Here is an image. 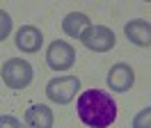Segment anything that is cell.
<instances>
[{"label":"cell","instance_id":"cell-1","mask_svg":"<svg viewBox=\"0 0 151 128\" xmlns=\"http://www.w3.org/2000/svg\"><path fill=\"white\" fill-rule=\"evenodd\" d=\"M78 119L89 128H108L117 119V103L105 89H87L76 101Z\"/></svg>","mask_w":151,"mask_h":128},{"label":"cell","instance_id":"cell-2","mask_svg":"<svg viewBox=\"0 0 151 128\" xmlns=\"http://www.w3.org/2000/svg\"><path fill=\"white\" fill-rule=\"evenodd\" d=\"M35 78V69L23 57H12L2 64V82L9 89H25Z\"/></svg>","mask_w":151,"mask_h":128},{"label":"cell","instance_id":"cell-3","mask_svg":"<svg viewBox=\"0 0 151 128\" xmlns=\"http://www.w3.org/2000/svg\"><path fill=\"white\" fill-rule=\"evenodd\" d=\"M80 91V78L76 76H57L46 85V96L57 105H66L76 99V94Z\"/></svg>","mask_w":151,"mask_h":128},{"label":"cell","instance_id":"cell-4","mask_svg":"<svg viewBox=\"0 0 151 128\" xmlns=\"http://www.w3.org/2000/svg\"><path fill=\"white\" fill-rule=\"evenodd\" d=\"M46 64L53 71H69L76 64V50L71 44H66L64 39H57L48 46L46 50Z\"/></svg>","mask_w":151,"mask_h":128},{"label":"cell","instance_id":"cell-5","mask_svg":"<svg viewBox=\"0 0 151 128\" xmlns=\"http://www.w3.org/2000/svg\"><path fill=\"white\" fill-rule=\"evenodd\" d=\"M80 41L85 44V48L94 50V53H108V50L114 48L117 37H114V32L108 25H92L85 35H83Z\"/></svg>","mask_w":151,"mask_h":128},{"label":"cell","instance_id":"cell-6","mask_svg":"<svg viewBox=\"0 0 151 128\" xmlns=\"http://www.w3.org/2000/svg\"><path fill=\"white\" fill-rule=\"evenodd\" d=\"M105 82H108V87H110L114 94H124V91H128L133 85H135V71H133L126 62H119L108 71Z\"/></svg>","mask_w":151,"mask_h":128},{"label":"cell","instance_id":"cell-7","mask_svg":"<svg viewBox=\"0 0 151 128\" xmlns=\"http://www.w3.org/2000/svg\"><path fill=\"white\" fill-rule=\"evenodd\" d=\"M124 35L131 44L140 46V48H149L151 46V23L144 18H133L124 25Z\"/></svg>","mask_w":151,"mask_h":128},{"label":"cell","instance_id":"cell-8","mask_svg":"<svg viewBox=\"0 0 151 128\" xmlns=\"http://www.w3.org/2000/svg\"><path fill=\"white\" fill-rule=\"evenodd\" d=\"M44 46V35L35 25H21L16 32V48L21 53H37Z\"/></svg>","mask_w":151,"mask_h":128},{"label":"cell","instance_id":"cell-9","mask_svg":"<svg viewBox=\"0 0 151 128\" xmlns=\"http://www.w3.org/2000/svg\"><path fill=\"white\" fill-rule=\"evenodd\" d=\"M53 124H55V114L44 103L30 105L25 112V128H53Z\"/></svg>","mask_w":151,"mask_h":128},{"label":"cell","instance_id":"cell-10","mask_svg":"<svg viewBox=\"0 0 151 128\" xmlns=\"http://www.w3.org/2000/svg\"><path fill=\"white\" fill-rule=\"evenodd\" d=\"M89 27H92V21L83 12H69L64 16V21H62V30L71 39H83V35H85Z\"/></svg>","mask_w":151,"mask_h":128},{"label":"cell","instance_id":"cell-11","mask_svg":"<svg viewBox=\"0 0 151 128\" xmlns=\"http://www.w3.org/2000/svg\"><path fill=\"white\" fill-rule=\"evenodd\" d=\"M131 128H151V105L140 110L131 121Z\"/></svg>","mask_w":151,"mask_h":128},{"label":"cell","instance_id":"cell-12","mask_svg":"<svg viewBox=\"0 0 151 128\" xmlns=\"http://www.w3.org/2000/svg\"><path fill=\"white\" fill-rule=\"evenodd\" d=\"M12 25H14L12 16L5 12V9H0V41H5V39L12 35Z\"/></svg>","mask_w":151,"mask_h":128},{"label":"cell","instance_id":"cell-13","mask_svg":"<svg viewBox=\"0 0 151 128\" xmlns=\"http://www.w3.org/2000/svg\"><path fill=\"white\" fill-rule=\"evenodd\" d=\"M0 128H25V124H21L16 117L12 114H2L0 117Z\"/></svg>","mask_w":151,"mask_h":128}]
</instances>
